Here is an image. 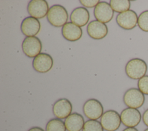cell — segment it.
<instances>
[{"mask_svg": "<svg viewBox=\"0 0 148 131\" xmlns=\"http://www.w3.org/2000/svg\"><path fill=\"white\" fill-rule=\"evenodd\" d=\"M20 28L21 32L27 37L35 36L40 31V23L38 19L29 16L23 20Z\"/></svg>", "mask_w": 148, "mask_h": 131, "instance_id": "5bb4252c", "label": "cell"}, {"mask_svg": "<svg viewBox=\"0 0 148 131\" xmlns=\"http://www.w3.org/2000/svg\"><path fill=\"white\" fill-rule=\"evenodd\" d=\"M120 117L124 126L127 128H135L140 123L142 116L138 109L128 107L121 111Z\"/></svg>", "mask_w": 148, "mask_h": 131, "instance_id": "30bf717a", "label": "cell"}, {"mask_svg": "<svg viewBox=\"0 0 148 131\" xmlns=\"http://www.w3.org/2000/svg\"><path fill=\"white\" fill-rule=\"evenodd\" d=\"M82 131H103V128L100 122L90 119L85 122Z\"/></svg>", "mask_w": 148, "mask_h": 131, "instance_id": "ffe728a7", "label": "cell"}, {"mask_svg": "<svg viewBox=\"0 0 148 131\" xmlns=\"http://www.w3.org/2000/svg\"><path fill=\"white\" fill-rule=\"evenodd\" d=\"M79 2L83 6L88 8H95L99 2L98 0H80Z\"/></svg>", "mask_w": 148, "mask_h": 131, "instance_id": "603a6c76", "label": "cell"}, {"mask_svg": "<svg viewBox=\"0 0 148 131\" xmlns=\"http://www.w3.org/2000/svg\"><path fill=\"white\" fill-rule=\"evenodd\" d=\"M144 94L136 88H131L128 89L123 96L124 104L130 108H138L142 106L145 102Z\"/></svg>", "mask_w": 148, "mask_h": 131, "instance_id": "277c9868", "label": "cell"}, {"mask_svg": "<svg viewBox=\"0 0 148 131\" xmlns=\"http://www.w3.org/2000/svg\"><path fill=\"white\" fill-rule=\"evenodd\" d=\"M28 131H45V130L40 127H32L31 129H29Z\"/></svg>", "mask_w": 148, "mask_h": 131, "instance_id": "d4e9b609", "label": "cell"}, {"mask_svg": "<svg viewBox=\"0 0 148 131\" xmlns=\"http://www.w3.org/2000/svg\"><path fill=\"white\" fill-rule=\"evenodd\" d=\"M90 19V13L88 10L84 7H78L75 8L70 16L71 23L81 27L85 26Z\"/></svg>", "mask_w": 148, "mask_h": 131, "instance_id": "2e32d148", "label": "cell"}, {"mask_svg": "<svg viewBox=\"0 0 148 131\" xmlns=\"http://www.w3.org/2000/svg\"><path fill=\"white\" fill-rule=\"evenodd\" d=\"M21 47L25 55L29 58H35L40 53L42 44L36 36L26 37L23 41Z\"/></svg>", "mask_w": 148, "mask_h": 131, "instance_id": "8992f818", "label": "cell"}, {"mask_svg": "<svg viewBox=\"0 0 148 131\" xmlns=\"http://www.w3.org/2000/svg\"><path fill=\"white\" fill-rule=\"evenodd\" d=\"M62 36L67 40L75 42L79 40L82 36L83 32L81 27L71 22L66 23L61 29Z\"/></svg>", "mask_w": 148, "mask_h": 131, "instance_id": "9a60e30c", "label": "cell"}, {"mask_svg": "<svg viewBox=\"0 0 148 131\" xmlns=\"http://www.w3.org/2000/svg\"><path fill=\"white\" fill-rule=\"evenodd\" d=\"M85 116L91 120H97L103 114V107L101 103L95 99H90L83 107Z\"/></svg>", "mask_w": 148, "mask_h": 131, "instance_id": "5b68a950", "label": "cell"}, {"mask_svg": "<svg viewBox=\"0 0 148 131\" xmlns=\"http://www.w3.org/2000/svg\"><path fill=\"white\" fill-rule=\"evenodd\" d=\"M32 66L35 70L39 73L48 72L53 66V59L50 55L42 53L34 58Z\"/></svg>", "mask_w": 148, "mask_h": 131, "instance_id": "8fae6325", "label": "cell"}, {"mask_svg": "<svg viewBox=\"0 0 148 131\" xmlns=\"http://www.w3.org/2000/svg\"><path fill=\"white\" fill-rule=\"evenodd\" d=\"M94 15L97 20L105 24L112 20L114 11L109 3L101 1L94 8Z\"/></svg>", "mask_w": 148, "mask_h": 131, "instance_id": "9c48e42d", "label": "cell"}, {"mask_svg": "<svg viewBox=\"0 0 148 131\" xmlns=\"http://www.w3.org/2000/svg\"><path fill=\"white\" fill-rule=\"evenodd\" d=\"M65 123L58 118L50 119L46 126V131H66Z\"/></svg>", "mask_w": 148, "mask_h": 131, "instance_id": "d6986e66", "label": "cell"}, {"mask_svg": "<svg viewBox=\"0 0 148 131\" xmlns=\"http://www.w3.org/2000/svg\"><path fill=\"white\" fill-rule=\"evenodd\" d=\"M64 123L68 131H80L85 122L84 118L81 114L73 113L65 119Z\"/></svg>", "mask_w": 148, "mask_h": 131, "instance_id": "e0dca14e", "label": "cell"}, {"mask_svg": "<svg viewBox=\"0 0 148 131\" xmlns=\"http://www.w3.org/2000/svg\"><path fill=\"white\" fill-rule=\"evenodd\" d=\"M123 131H138V130L135 128H127Z\"/></svg>", "mask_w": 148, "mask_h": 131, "instance_id": "484cf974", "label": "cell"}, {"mask_svg": "<svg viewBox=\"0 0 148 131\" xmlns=\"http://www.w3.org/2000/svg\"><path fill=\"white\" fill-rule=\"evenodd\" d=\"M147 70L146 62L138 58H132L126 64L125 70L128 77L134 80H139L145 76Z\"/></svg>", "mask_w": 148, "mask_h": 131, "instance_id": "6da1fadb", "label": "cell"}, {"mask_svg": "<svg viewBox=\"0 0 148 131\" xmlns=\"http://www.w3.org/2000/svg\"><path fill=\"white\" fill-rule=\"evenodd\" d=\"M87 32L91 38L99 40L104 38L107 35L108 28L105 24L95 20L88 23L87 27Z\"/></svg>", "mask_w": 148, "mask_h": 131, "instance_id": "4fadbf2b", "label": "cell"}, {"mask_svg": "<svg viewBox=\"0 0 148 131\" xmlns=\"http://www.w3.org/2000/svg\"><path fill=\"white\" fill-rule=\"evenodd\" d=\"M53 113L58 119H66L71 114L72 106L71 102L66 99L62 98L57 100L53 106Z\"/></svg>", "mask_w": 148, "mask_h": 131, "instance_id": "7c38bea8", "label": "cell"}, {"mask_svg": "<svg viewBox=\"0 0 148 131\" xmlns=\"http://www.w3.org/2000/svg\"><path fill=\"white\" fill-rule=\"evenodd\" d=\"M109 4L114 12L121 13L130 10L131 3L128 0H111Z\"/></svg>", "mask_w": 148, "mask_h": 131, "instance_id": "ac0fdd59", "label": "cell"}, {"mask_svg": "<svg viewBox=\"0 0 148 131\" xmlns=\"http://www.w3.org/2000/svg\"><path fill=\"white\" fill-rule=\"evenodd\" d=\"M138 87L144 95H148V75H145L138 80Z\"/></svg>", "mask_w": 148, "mask_h": 131, "instance_id": "7402d4cb", "label": "cell"}, {"mask_svg": "<svg viewBox=\"0 0 148 131\" xmlns=\"http://www.w3.org/2000/svg\"><path fill=\"white\" fill-rule=\"evenodd\" d=\"M49 9L48 3L45 0H31L27 6L28 14L37 19L45 17L47 14Z\"/></svg>", "mask_w": 148, "mask_h": 131, "instance_id": "52a82bcc", "label": "cell"}, {"mask_svg": "<svg viewBox=\"0 0 148 131\" xmlns=\"http://www.w3.org/2000/svg\"><path fill=\"white\" fill-rule=\"evenodd\" d=\"M144 131H148V128H147V129H145Z\"/></svg>", "mask_w": 148, "mask_h": 131, "instance_id": "4316f807", "label": "cell"}, {"mask_svg": "<svg viewBox=\"0 0 148 131\" xmlns=\"http://www.w3.org/2000/svg\"><path fill=\"white\" fill-rule=\"evenodd\" d=\"M138 25L142 31L148 32V10L143 11L139 14Z\"/></svg>", "mask_w": 148, "mask_h": 131, "instance_id": "44dd1931", "label": "cell"}, {"mask_svg": "<svg viewBox=\"0 0 148 131\" xmlns=\"http://www.w3.org/2000/svg\"><path fill=\"white\" fill-rule=\"evenodd\" d=\"M100 122L105 130L116 131L119 128L121 121L120 114L116 111L109 110L103 113Z\"/></svg>", "mask_w": 148, "mask_h": 131, "instance_id": "3957f363", "label": "cell"}, {"mask_svg": "<svg viewBox=\"0 0 148 131\" xmlns=\"http://www.w3.org/2000/svg\"><path fill=\"white\" fill-rule=\"evenodd\" d=\"M138 16L132 10L119 13L116 17V23L119 27L125 30L134 28L138 24Z\"/></svg>", "mask_w": 148, "mask_h": 131, "instance_id": "ba28073f", "label": "cell"}, {"mask_svg": "<svg viewBox=\"0 0 148 131\" xmlns=\"http://www.w3.org/2000/svg\"><path fill=\"white\" fill-rule=\"evenodd\" d=\"M142 119L145 125L148 127V108L143 113L142 115Z\"/></svg>", "mask_w": 148, "mask_h": 131, "instance_id": "cb8c5ba5", "label": "cell"}, {"mask_svg": "<svg viewBox=\"0 0 148 131\" xmlns=\"http://www.w3.org/2000/svg\"><path fill=\"white\" fill-rule=\"evenodd\" d=\"M49 23L54 27H63L68 19V14L66 9L60 5H54L50 8L47 14Z\"/></svg>", "mask_w": 148, "mask_h": 131, "instance_id": "7a4b0ae2", "label": "cell"}]
</instances>
